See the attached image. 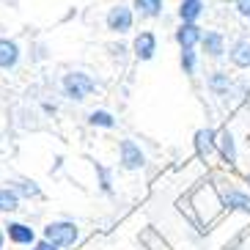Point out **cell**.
Instances as JSON below:
<instances>
[{"label": "cell", "instance_id": "cell-1", "mask_svg": "<svg viewBox=\"0 0 250 250\" xmlns=\"http://www.w3.org/2000/svg\"><path fill=\"white\" fill-rule=\"evenodd\" d=\"M96 91H99V83L88 72H83V69H72V72H66L61 77V96L69 99V102H74V104L85 102Z\"/></svg>", "mask_w": 250, "mask_h": 250}, {"label": "cell", "instance_id": "cell-2", "mask_svg": "<svg viewBox=\"0 0 250 250\" xmlns=\"http://www.w3.org/2000/svg\"><path fill=\"white\" fill-rule=\"evenodd\" d=\"M39 236L47 239V242H52L55 248H61V250H72V248L80 245L83 231H80V226H77L74 220H50V223L42 226V234Z\"/></svg>", "mask_w": 250, "mask_h": 250}, {"label": "cell", "instance_id": "cell-3", "mask_svg": "<svg viewBox=\"0 0 250 250\" xmlns=\"http://www.w3.org/2000/svg\"><path fill=\"white\" fill-rule=\"evenodd\" d=\"M214 190L220 195V204L226 212H245L250 214V192L242 190L239 184H234L226 176H214Z\"/></svg>", "mask_w": 250, "mask_h": 250}, {"label": "cell", "instance_id": "cell-4", "mask_svg": "<svg viewBox=\"0 0 250 250\" xmlns=\"http://www.w3.org/2000/svg\"><path fill=\"white\" fill-rule=\"evenodd\" d=\"M104 28L110 30L113 36H126V33H132L135 28V11L129 3H113L107 8V14H104Z\"/></svg>", "mask_w": 250, "mask_h": 250}, {"label": "cell", "instance_id": "cell-5", "mask_svg": "<svg viewBox=\"0 0 250 250\" xmlns=\"http://www.w3.org/2000/svg\"><path fill=\"white\" fill-rule=\"evenodd\" d=\"M146 151L140 148V143H135L132 138L118 140V168L126 170V173H138V170L146 168Z\"/></svg>", "mask_w": 250, "mask_h": 250}, {"label": "cell", "instance_id": "cell-6", "mask_svg": "<svg viewBox=\"0 0 250 250\" xmlns=\"http://www.w3.org/2000/svg\"><path fill=\"white\" fill-rule=\"evenodd\" d=\"M3 231H6V242H11L14 248H33V242L39 239V228L25 220H6Z\"/></svg>", "mask_w": 250, "mask_h": 250}, {"label": "cell", "instance_id": "cell-7", "mask_svg": "<svg viewBox=\"0 0 250 250\" xmlns=\"http://www.w3.org/2000/svg\"><path fill=\"white\" fill-rule=\"evenodd\" d=\"M192 148H195V157L201 162H212V157L217 154V129L214 126H201L192 135Z\"/></svg>", "mask_w": 250, "mask_h": 250}, {"label": "cell", "instance_id": "cell-8", "mask_svg": "<svg viewBox=\"0 0 250 250\" xmlns=\"http://www.w3.org/2000/svg\"><path fill=\"white\" fill-rule=\"evenodd\" d=\"M129 50H132L135 61H140V63H148V61L157 55V50H160V39H157L154 30H138Z\"/></svg>", "mask_w": 250, "mask_h": 250}, {"label": "cell", "instance_id": "cell-9", "mask_svg": "<svg viewBox=\"0 0 250 250\" xmlns=\"http://www.w3.org/2000/svg\"><path fill=\"white\" fill-rule=\"evenodd\" d=\"M198 50L204 52L206 58L220 61L223 55H228V42H226V33H223V30H204V39H201Z\"/></svg>", "mask_w": 250, "mask_h": 250}, {"label": "cell", "instance_id": "cell-10", "mask_svg": "<svg viewBox=\"0 0 250 250\" xmlns=\"http://www.w3.org/2000/svg\"><path fill=\"white\" fill-rule=\"evenodd\" d=\"M201 39H204V28L198 22H179L173 30V42L179 44V50H198Z\"/></svg>", "mask_w": 250, "mask_h": 250}, {"label": "cell", "instance_id": "cell-11", "mask_svg": "<svg viewBox=\"0 0 250 250\" xmlns=\"http://www.w3.org/2000/svg\"><path fill=\"white\" fill-rule=\"evenodd\" d=\"M206 88H209L212 96L228 102V96H231V91H234V74H228L226 69H214V72L206 74Z\"/></svg>", "mask_w": 250, "mask_h": 250}, {"label": "cell", "instance_id": "cell-12", "mask_svg": "<svg viewBox=\"0 0 250 250\" xmlns=\"http://www.w3.org/2000/svg\"><path fill=\"white\" fill-rule=\"evenodd\" d=\"M217 157L226 168H236V162H239V151H236V138L231 129H220L217 132Z\"/></svg>", "mask_w": 250, "mask_h": 250}, {"label": "cell", "instance_id": "cell-13", "mask_svg": "<svg viewBox=\"0 0 250 250\" xmlns=\"http://www.w3.org/2000/svg\"><path fill=\"white\" fill-rule=\"evenodd\" d=\"M22 61V47L14 39L0 36V72H14Z\"/></svg>", "mask_w": 250, "mask_h": 250}, {"label": "cell", "instance_id": "cell-14", "mask_svg": "<svg viewBox=\"0 0 250 250\" xmlns=\"http://www.w3.org/2000/svg\"><path fill=\"white\" fill-rule=\"evenodd\" d=\"M11 190L20 195V201H42L44 198V192H42V184L36 182V179H25V176H20V179H11V182H6Z\"/></svg>", "mask_w": 250, "mask_h": 250}, {"label": "cell", "instance_id": "cell-15", "mask_svg": "<svg viewBox=\"0 0 250 250\" xmlns=\"http://www.w3.org/2000/svg\"><path fill=\"white\" fill-rule=\"evenodd\" d=\"M228 61L234 69H250V39H234V44L228 47Z\"/></svg>", "mask_w": 250, "mask_h": 250}, {"label": "cell", "instance_id": "cell-16", "mask_svg": "<svg viewBox=\"0 0 250 250\" xmlns=\"http://www.w3.org/2000/svg\"><path fill=\"white\" fill-rule=\"evenodd\" d=\"M129 6L140 20H160L165 14V0H132Z\"/></svg>", "mask_w": 250, "mask_h": 250}, {"label": "cell", "instance_id": "cell-17", "mask_svg": "<svg viewBox=\"0 0 250 250\" xmlns=\"http://www.w3.org/2000/svg\"><path fill=\"white\" fill-rule=\"evenodd\" d=\"M204 14H206L204 0H179V8H176L179 22H198Z\"/></svg>", "mask_w": 250, "mask_h": 250}, {"label": "cell", "instance_id": "cell-18", "mask_svg": "<svg viewBox=\"0 0 250 250\" xmlns=\"http://www.w3.org/2000/svg\"><path fill=\"white\" fill-rule=\"evenodd\" d=\"M138 239H140V245H143L146 250H173V248H170V242H168V239H165V236L160 234V231H157L154 226L143 228Z\"/></svg>", "mask_w": 250, "mask_h": 250}, {"label": "cell", "instance_id": "cell-19", "mask_svg": "<svg viewBox=\"0 0 250 250\" xmlns=\"http://www.w3.org/2000/svg\"><path fill=\"white\" fill-rule=\"evenodd\" d=\"M85 124L94 126V129H116L118 118L113 116L110 110H104V107H96V110H88V116H85Z\"/></svg>", "mask_w": 250, "mask_h": 250}, {"label": "cell", "instance_id": "cell-20", "mask_svg": "<svg viewBox=\"0 0 250 250\" xmlns=\"http://www.w3.org/2000/svg\"><path fill=\"white\" fill-rule=\"evenodd\" d=\"M22 209V201H20V195H17L8 184H0V214H14Z\"/></svg>", "mask_w": 250, "mask_h": 250}, {"label": "cell", "instance_id": "cell-21", "mask_svg": "<svg viewBox=\"0 0 250 250\" xmlns=\"http://www.w3.org/2000/svg\"><path fill=\"white\" fill-rule=\"evenodd\" d=\"M198 50H182L179 52V66L187 77H195L198 74Z\"/></svg>", "mask_w": 250, "mask_h": 250}, {"label": "cell", "instance_id": "cell-22", "mask_svg": "<svg viewBox=\"0 0 250 250\" xmlns=\"http://www.w3.org/2000/svg\"><path fill=\"white\" fill-rule=\"evenodd\" d=\"M94 170H96V184H99L102 195H113V170L99 165V162H94Z\"/></svg>", "mask_w": 250, "mask_h": 250}, {"label": "cell", "instance_id": "cell-23", "mask_svg": "<svg viewBox=\"0 0 250 250\" xmlns=\"http://www.w3.org/2000/svg\"><path fill=\"white\" fill-rule=\"evenodd\" d=\"M231 3H234V11L242 20H250V0H231Z\"/></svg>", "mask_w": 250, "mask_h": 250}, {"label": "cell", "instance_id": "cell-24", "mask_svg": "<svg viewBox=\"0 0 250 250\" xmlns=\"http://www.w3.org/2000/svg\"><path fill=\"white\" fill-rule=\"evenodd\" d=\"M30 250H61V248H55L52 242H47V239H42V236H39L36 242H33V248H30Z\"/></svg>", "mask_w": 250, "mask_h": 250}, {"label": "cell", "instance_id": "cell-25", "mask_svg": "<svg viewBox=\"0 0 250 250\" xmlns=\"http://www.w3.org/2000/svg\"><path fill=\"white\" fill-rule=\"evenodd\" d=\"M110 50H113V55H116V58H124L126 47H121V44H118V47H110Z\"/></svg>", "mask_w": 250, "mask_h": 250}, {"label": "cell", "instance_id": "cell-26", "mask_svg": "<svg viewBox=\"0 0 250 250\" xmlns=\"http://www.w3.org/2000/svg\"><path fill=\"white\" fill-rule=\"evenodd\" d=\"M42 110H44V113H55L58 107H55V104H50V102H44V104H42Z\"/></svg>", "mask_w": 250, "mask_h": 250}, {"label": "cell", "instance_id": "cell-27", "mask_svg": "<svg viewBox=\"0 0 250 250\" xmlns=\"http://www.w3.org/2000/svg\"><path fill=\"white\" fill-rule=\"evenodd\" d=\"M0 250H6V231H3V226H0Z\"/></svg>", "mask_w": 250, "mask_h": 250}, {"label": "cell", "instance_id": "cell-28", "mask_svg": "<svg viewBox=\"0 0 250 250\" xmlns=\"http://www.w3.org/2000/svg\"><path fill=\"white\" fill-rule=\"evenodd\" d=\"M245 182H248V184H250V173H245Z\"/></svg>", "mask_w": 250, "mask_h": 250}, {"label": "cell", "instance_id": "cell-29", "mask_svg": "<svg viewBox=\"0 0 250 250\" xmlns=\"http://www.w3.org/2000/svg\"><path fill=\"white\" fill-rule=\"evenodd\" d=\"M204 3H209V0H204Z\"/></svg>", "mask_w": 250, "mask_h": 250}]
</instances>
